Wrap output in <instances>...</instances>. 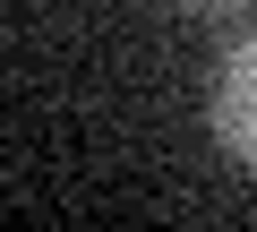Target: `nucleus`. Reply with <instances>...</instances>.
<instances>
[{"label":"nucleus","mask_w":257,"mask_h":232,"mask_svg":"<svg viewBox=\"0 0 257 232\" xmlns=\"http://www.w3.org/2000/svg\"><path fill=\"white\" fill-rule=\"evenodd\" d=\"M206 121H214L223 155L257 172V26H240V35L223 43V60H214V95H206Z\"/></svg>","instance_id":"1"},{"label":"nucleus","mask_w":257,"mask_h":232,"mask_svg":"<svg viewBox=\"0 0 257 232\" xmlns=\"http://www.w3.org/2000/svg\"><path fill=\"white\" fill-rule=\"evenodd\" d=\"M180 9H197V18H231L240 0H180Z\"/></svg>","instance_id":"2"}]
</instances>
